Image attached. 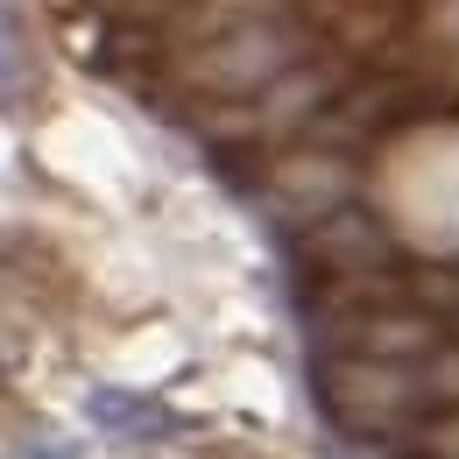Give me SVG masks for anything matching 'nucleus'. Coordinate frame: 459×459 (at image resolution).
I'll return each mask as SVG.
<instances>
[{
  "instance_id": "obj_9",
  "label": "nucleus",
  "mask_w": 459,
  "mask_h": 459,
  "mask_svg": "<svg viewBox=\"0 0 459 459\" xmlns=\"http://www.w3.org/2000/svg\"><path fill=\"white\" fill-rule=\"evenodd\" d=\"M184 0H100V14L114 22V29H156V22H170Z\"/></svg>"
},
{
  "instance_id": "obj_2",
  "label": "nucleus",
  "mask_w": 459,
  "mask_h": 459,
  "mask_svg": "<svg viewBox=\"0 0 459 459\" xmlns=\"http://www.w3.org/2000/svg\"><path fill=\"white\" fill-rule=\"evenodd\" d=\"M311 389L325 424H340L346 438H389L417 431L431 417L417 360H368V353H311Z\"/></svg>"
},
{
  "instance_id": "obj_1",
  "label": "nucleus",
  "mask_w": 459,
  "mask_h": 459,
  "mask_svg": "<svg viewBox=\"0 0 459 459\" xmlns=\"http://www.w3.org/2000/svg\"><path fill=\"white\" fill-rule=\"evenodd\" d=\"M311 50H325V36L304 22V7H290V14H262V22H240V29L212 36V43L177 50V78L198 100H262L290 64H304Z\"/></svg>"
},
{
  "instance_id": "obj_5",
  "label": "nucleus",
  "mask_w": 459,
  "mask_h": 459,
  "mask_svg": "<svg viewBox=\"0 0 459 459\" xmlns=\"http://www.w3.org/2000/svg\"><path fill=\"white\" fill-rule=\"evenodd\" d=\"M346 85H353V57L333 50V43L311 50L304 64H290L262 100H247V107H255V142H304V134L346 100Z\"/></svg>"
},
{
  "instance_id": "obj_8",
  "label": "nucleus",
  "mask_w": 459,
  "mask_h": 459,
  "mask_svg": "<svg viewBox=\"0 0 459 459\" xmlns=\"http://www.w3.org/2000/svg\"><path fill=\"white\" fill-rule=\"evenodd\" d=\"M389 459H459V410H438L417 431H403Z\"/></svg>"
},
{
  "instance_id": "obj_10",
  "label": "nucleus",
  "mask_w": 459,
  "mask_h": 459,
  "mask_svg": "<svg viewBox=\"0 0 459 459\" xmlns=\"http://www.w3.org/2000/svg\"><path fill=\"white\" fill-rule=\"evenodd\" d=\"M14 459H71V446H57V438H29Z\"/></svg>"
},
{
  "instance_id": "obj_3",
  "label": "nucleus",
  "mask_w": 459,
  "mask_h": 459,
  "mask_svg": "<svg viewBox=\"0 0 459 459\" xmlns=\"http://www.w3.org/2000/svg\"><path fill=\"white\" fill-rule=\"evenodd\" d=\"M255 191H262V212L283 233H304L360 198V163H353V149H333V142H297L262 170Z\"/></svg>"
},
{
  "instance_id": "obj_4",
  "label": "nucleus",
  "mask_w": 459,
  "mask_h": 459,
  "mask_svg": "<svg viewBox=\"0 0 459 459\" xmlns=\"http://www.w3.org/2000/svg\"><path fill=\"white\" fill-rule=\"evenodd\" d=\"M304 333H311V353H368V360H431L453 340L446 318L431 304H417V297L375 304V311H346V318H318Z\"/></svg>"
},
{
  "instance_id": "obj_6",
  "label": "nucleus",
  "mask_w": 459,
  "mask_h": 459,
  "mask_svg": "<svg viewBox=\"0 0 459 459\" xmlns=\"http://www.w3.org/2000/svg\"><path fill=\"white\" fill-rule=\"evenodd\" d=\"M297 262L311 283H333V276H375V269H403V240L382 212L368 205H340L333 220L297 233Z\"/></svg>"
},
{
  "instance_id": "obj_7",
  "label": "nucleus",
  "mask_w": 459,
  "mask_h": 459,
  "mask_svg": "<svg viewBox=\"0 0 459 459\" xmlns=\"http://www.w3.org/2000/svg\"><path fill=\"white\" fill-rule=\"evenodd\" d=\"M85 417L100 424V431H114V438H156V431H170V410L149 396H127V389H92L85 396Z\"/></svg>"
}]
</instances>
